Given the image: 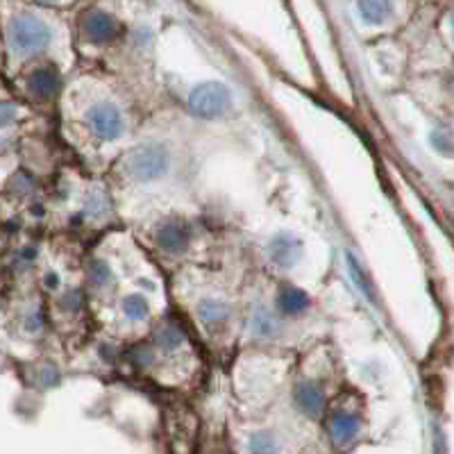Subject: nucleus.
Here are the masks:
<instances>
[{"label":"nucleus","mask_w":454,"mask_h":454,"mask_svg":"<svg viewBox=\"0 0 454 454\" xmlns=\"http://www.w3.org/2000/svg\"><path fill=\"white\" fill-rule=\"evenodd\" d=\"M200 316L207 323H218V320L225 318L227 309L223 305H218V302H214V300H207V302L200 305Z\"/></svg>","instance_id":"nucleus-13"},{"label":"nucleus","mask_w":454,"mask_h":454,"mask_svg":"<svg viewBox=\"0 0 454 454\" xmlns=\"http://www.w3.org/2000/svg\"><path fill=\"white\" fill-rule=\"evenodd\" d=\"M298 404L305 409L307 413L316 416V413L323 409V393H320L318 387H314V384H302V387L298 388Z\"/></svg>","instance_id":"nucleus-11"},{"label":"nucleus","mask_w":454,"mask_h":454,"mask_svg":"<svg viewBox=\"0 0 454 454\" xmlns=\"http://www.w3.org/2000/svg\"><path fill=\"white\" fill-rule=\"evenodd\" d=\"M51 43V30L35 16H16L10 26V46L16 55H32Z\"/></svg>","instance_id":"nucleus-2"},{"label":"nucleus","mask_w":454,"mask_h":454,"mask_svg":"<svg viewBox=\"0 0 454 454\" xmlns=\"http://www.w3.org/2000/svg\"><path fill=\"white\" fill-rule=\"evenodd\" d=\"M57 84H59V78H57L51 68H39L30 78L27 87H30V91L35 93L36 98H51L52 93H55Z\"/></svg>","instance_id":"nucleus-8"},{"label":"nucleus","mask_w":454,"mask_h":454,"mask_svg":"<svg viewBox=\"0 0 454 454\" xmlns=\"http://www.w3.org/2000/svg\"><path fill=\"white\" fill-rule=\"evenodd\" d=\"M161 340H164V343H161V346H168V348H177L182 343V334L180 332L176 330V327H166V332H164V336H161Z\"/></svg>","instance_id":"nucleus-16"},{"label":"nucleus","mask_w":454,"mask_h":454,"mask_svg":"<svg viewBox=\"0 0 454 454\" xmlns=\"http://www.w3.org/2000/svg\"><path fill=\"white\" fill-rule=\"evenodd\" d=\"M359 10H362L364 19H368L371 23H382L384 14L388 12V5H384V3H362Z\"/></svg>","instance_id":"nucleus-14"},{"label":"nucleus","mask_w":454,"mask_h":454,"mask_svg":"<svg viewBox=\"0 0 454 454\" xmlns=\"http://www.w3.org/2000/svg\"><path fill=\"white\" fill-rule=\"evenodd\" d=\"M157 241L164 250L170 253H177L186 246V230L180 221H168L166 225H161L160 234H157Z\"/></svg>","instance_id":"nucleus-6"},{"label":"nucleus","mask_w":454,"mask_h":454,"mask_svg":"<svg viewBox=\"0 0 454 454\" xmlns=\"http://www.w3.org/2000/svg\"><path fill=\"white\" fill-rule=\"evenodd\" d=\"M87 123L91 125V129L100 139H119L121 132H123V119H121L119 109L112 107V105H96L93 109H89Z\"/></svg>","instance_id":"nucleus-4"},{"label":"nucleus","mask_w":454,"mask_h":454,"mask_svg":"<svg viewBox=\"0 0 454 454\" xmlns=\"http://www.w3.org/2000/svg\"><path fill=\"white\" fill-rule=\"evenodd\" d=\"M168 150L161 144H141L125 155V173L139 182L157 180L168 170Z\"/></svg>","instance_id":"nucleus-1"},{"label":"nucleus","mask_w":454,"mask_h":454,"mask_svg":"<svg viewBox=\"0 0 454 454\" xmlns=\"http://www.w3.org/2000/svg\"><path fill=\"white\" fill-rule=\"evenodd\" d=\"M125 311H128L129 318H144V316L148 314V307H145L144 298H139V295H132V298L125 302Z\"/></svg>","instance_id":"nucleus-15"},{"label":"nucleus","mask_w":454,"mask_h":454,"mask_svg":"<svg viewBox=\"0 0 454 454\" xmlns=\"http://www.w3.org/2000/svg\"><path fill=\"white\" fill-rule=\"evenodd\" d=\"M230 105H232L230 89L221 82L200 84L189 96V107L200 119H216L230 109Z\"/></svg>","instance_id":"nucleus-3"},{"label":"nucleus","mask_w":454,"mask_h":454,"mask_svg":"<svg viewBox=\"0 0 454 454\" xmlns=\"http://www.w3.org/2000/svg\"><path fill=\"white\" fill-rule=\"evenodd\" d=\"M300 241L298 239H294L291 234H282V237H278L273 241V246H270V257H273L275 263H279V266H294L295 262L300 259Z\"/></svg>","instance_id":"nucleus-5"},{"label":"nucleus","mask_w":454,"mask_h":454,"mask_svg":"<svg viewBox=\"0 0 454 454\" xmlns=\"http://www.w3.org/2000/svg\"><path fill=\"white\" fill-rule=\"evenodd\" d=\"M356 432H359V420L352 413H336L334 420H332V436H334L336 443H350L356 436Z\"/></svg>","instance_id":"nucleus-7"},{"label":"nucleus","mask_w":454,"mask_h":454,"mask_svg":"<svg viewBox=\"0 0 454 454\" xmlns=\"http://www.w3.org/2000/svg\"><path fill=\"white\" fill-rule=\"evenodd\" d=\"M307 305H309L307 294H302L300 289H294V286H286V289L279 294V307H282V311H286V314H298V311L305 309Z\"/></svg>","instance_id":"nucleus-10"},{"label":"nucleus","mask_w":454,"mask_h":454,"mask_svg":"<svg viewBox=\"0 0 454 454\" xmlns=\"http://www.w3.org/2000/svg\"><path fill=\"white\" fill-rule=\"evenodd\" d=\"M114 30H116V26H114V21L107 14H91L84 21V32L91 36L93 42H107L109 36L114 35Z\"/></svg>","instance_id":"nucleus-9"},{"label":"nucleus","mask_w":454,"mask_h":454,"mask_svg":"<svg viewBox=\"0 0 454 454\" xmlns=\"http://www.w3.org/2000/svg\"><path fill=\"white\" fill-rule=\"evenodd\" d=\"M250 450L253 454H275L278 445L270 434H254L253 441H250Z\"/></svg>","instance_id":"nucleus-12"}]
</instances>
